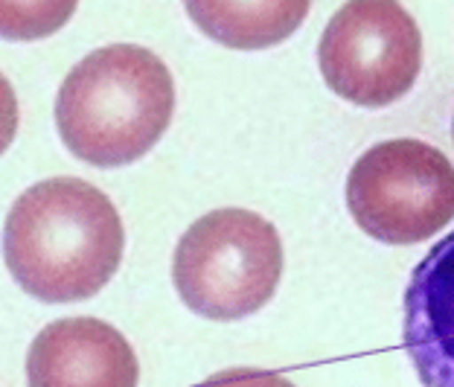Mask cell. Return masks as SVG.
<instances>
[{"instance_id":"6da1fadb","label":"cell","mask_w":454,"mask_h":387,"mask_svg":"<svg viewBox=\"0 0 454 387\" xmlns=\"http://www.w3.org/2000/svg\"><path fill=\"white\" fill-rule=\"evenodd\" d=\"M126 230L111 198L82 178H47L15 198L4 221V262L41 303L94 298L117 274Z\"/></svg>"},{"instance_id":"7a4b0ae2","label":"cell","mask_w":454,"mask_h":387,"mask_svg":"<svg viewBox=\"0 0 454 387\" xmlns=\"http://www.w3.org/2000/svg\"><path fill=\"white\" fill-rule=\"evenodd\" d=\"M175 111V81L160 56L140 44L88 53L61 81L56 126L90 166H129L158 146Z\"/></svg>"},{"instance_id":"3957f363","label":"cell","mask_w":454,"mask_h":387,"mask_svg":"<svg viewBox=\"0 0 454 387\" xmlns=\"http://www.w3.org/2000/svg\"><path fill=\"white\" fill-rule=\"evenodd\" d=\"M283 277L280 233L260 213L213 210L192 221L172 257V283L190 312L242 321L277 294Z\"/></svg>"},{"instance_id":"277c9868","label":"cell","mask_w":454,"mask_h":387,"mask_svg":"<svg viewBox=\"0 0 454 387\" xmlns=\"http://www.w3.org/2000/svg\"><path fill=\"white\" fill-rule=\"evenodd\" d=\"M347 207L376 242H426L454 219V166L422 140H385L356 160Z\"/></svg>"},{"instance_id":"5b68a950","label":"cell","mask_w":454,"mask_h":387,"mask_svg":"<svg viewBox=\"0 0 454 387\" xmlns=\"http://www.w3.org/2000/svg\"><path fill=\"white\" fill-rule=\"evenodd\" d=\"M324 81L361 108H387L417 85L422 35L399 0H347L317 44Z\"/></svg>"},{"instance_id":"8992f818","label":"cell","mask_w":454,"mask_h":387,"mask_svg":"<svg viewBox=\"0 0 454 387\" xmlns=\"http://www.w3.org/2000/svg\"><path fill=\"white\" fill-rule=\"evenodd\" d=\"M140 364L120 329L99 318H61L27 352V387H137Z\"/></svg>"},{"instance_id":"52a82bcc","label":"cell","mask_w":454,"mask_h":387,"mask_svg":"<svg viewBox=\"0 0 454 387\" xmlns=\"http://www.w3.org/2000/svg\"><path fill=\"white\" fill-rule=\"evenodd\" d=\"M405 352L426 387H454V230L411 274Z\"/></svg>"},{"instance_id":"ba28073f","label":"cell","mask_w":454,"mask_h":387,"mask_svg":"<svg viewBox=\"0 0 454 387\" xmlns=\"http://www.w3.org/2000/svg\"><path fill=\"white\" fill-rule=\"evenodd\" d=\"M192 24L231 50H268L292 38L312 0H184Z\"/></svg>"},{"instance_id":"9c48e42d","label":"cell","mask_w":454,"mask_h":387,"mask_svg":"<svg viewBox=\"0 0 454 387\" xmlns=\"http://www.w3.org/2000/svg\"><path fill=\"white\" fill-rule=\"evenodd\" d=\"M79 0H0V38L41 41L74 18Z\"/></svg>"},{"instance_id":"30bf717a","label":"cell","mask_w":454,"mask_h":387,"mask_svg":"<svg viewBox=\"0 0 454 387\" xmlns=\"http://www.w3.org/2000/svg\"><path fill=\"white\" fill-rule=\"evenodd\" d=\"M199 387H294L277 370H260V367H233V370H222L210 375L207 382Z\"/></svg>"}]
</instances>
